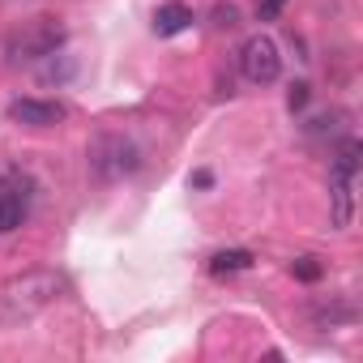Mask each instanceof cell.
<instances>
[{
  "label": "cell",
  "mask_w": 363,
  "mask_h": 363,
  "mask_svg": "<svg viewBox=\"0 0 363 363\" xmlns=\"http://www.w3.org/2000/svg\"><path fill=\"white\" fill-rule=\"evenodd\" d=\"M354 175H359V141H342V150L329 167L333 227H350V218H354Z\"/></svg>",
  "instance_id": "6da1fadb"
},
{
  "label": "cell",
  "mask_w": 363,
  "mask_h": 363,
  "mask_svg": "<svg viewBox=\"0 0 363 363\" xmlns=\"http://www.w3.org/2000/svg\"><path fill=\"white\" fill-rule=\"evenodd\" d=\"M86 158H90V171L99 179H124V175H133L141 167V150L124 133H99L90 141V154Z\"/></svg>",
  "instance_id": "7a4b0ae2"
},
{
  "label": "cell",
  "mask_w": 363,
  "mask_h": 363,
  "mask_svg": "<svg viewBox=\"0 0 363 363\" xmlns=\"http://www.w3.org/2000/svg\"><path fill=\"white\" fill-rule=\"evenodd\" d=\"M60 291H65V282H60L56 274H43V269H39V274L13 278V282L5 286V303H9L13 316H35V312H43L48 303H56Z\"/></svg>",
  "instance_id": "3957f363"
},
{
  "label": "cell",
  "mask_w": 363,
  "mask_h": 363,
  "mask_svg": "<svg viewBox=\"0 0 363 363\" xmlns=\"http://www.w3.org/2000/svg\"><path fill=\"white\" fill-rule=\"evenodd\" d=\"M240 73L252 82V86H274L282 77V56H278V43L269 35H252L244 39L240 48Z\"/></svg>",
  "instance_id": "277c9868"
},
{
  "label": "cell",
  "mask_w": 363,
  "mask_h": 363,
  "mask_svg": "<svg viewBox=\"0 0 363 363\" xmlns=\"http://www.w3.org/2000/svg\"><path fill=\"white\" fill-rule=\"evenodd\" d=\"M60 43H65V30H60L56 22H43V26H35V30L18 35V39L9 43V60H13V65L48 60V56H56V48H60Z\"/></svg>",
  "instance_id": "5b68a950"
},
{
  "label": "cell",
  "mask_w": 363,
  "mask_h": 363,
  "mask_svg": "<svg viewBox=\"0 0 363 363\" xmlns=\"http://www.w3.org/2000/svg\"><path fill=\"white\" fill-rule=\"evenodd\" d=\"M9 120L26 124V128H52L65 120V107L52 99H13L9 103Z\"/></svg>",
  "instance_id": "8992f818"
},
{
  "label": "cell",
  "mask_w": 363,
  "mask_h": 363,
  "mask_svg": "<svg viewBox=\"0 0 363 363\" xmlns=\"http://www.w3.org/2000/svg\"><path fill=\"white\" fill-rule=\"evenodd\" d=\"M30 214V193H22V184H9L5 193H0V235H9L26 223Z\"/></svg>",
  "instance_id": "52a82bcc"
},
{
  "label": "cell",
  "mask_w": 363,
  "mask_h": 363,
  "mask_svg": "<svg viewBox=\"0 0 363 363\" xmlns=\"http://www.w3.org/2000/svg\"><path fill=\"white\" fill-rule=\"evenodd\" d=\"M193 26V9L184 5V0H167V5L154 9V35L158 39H171L179 30H189Z\"/></svg>",
  "instance_id": "ba28073f"
},
{
  "label": "cell",
  "mask_w": 363,
  "mask_h": 363,
  "mask_svg": "<svg viewBox=\"0 0 363 363\" xmlns=\"http://www.w3.org/2000/svg\"><path fill=\"white\" fill-rule=\"evenodd\" d=\"M252 261H257V257H252L248 248H223V252L210 257V274H218V278H223V274H240V269H248Z\"/></svg>",
  "instance_id": "9c48e42d"
},
{
  "label": "cell",
  "mask_w": 363,
  "mask_h": 363,
  "mask_svg": "<svg viewBox=\"0 0 363 363\" xmlns=\"http://www.w3.org/2000/svg\"><path fill=\"white\" fill-rule=\"evenodd\" d=\"M291 274H295L299 282H320V274H325V269H320V261H316V257H295V261H291Z\"/></svg>",
  "instance_id": "30bf717a"
},
{
  "label": "cell",
  "mask_w": 363,
  "mask_h": 363,
  "mask_svg": "<svg viewBox=\"0 0 363 363\" xmlns=\"http://www.w3.org/2000/svg\"><path fill=\"white\" fill-rule=\"evenodd\" d=\"M214 26H218V30H235V26H240L235 5H218V9H214Z\"/></svg>",
  "instance_id": "8fae6325"
},
{
  "label": "cell",
  "mask_w": 363,
  "mask_h": 363,
  "mask_svg": "<svg viewBox=\"0 0 363 363\" xmlns=\"http://www.w3.org/2000/svg\"><path fill=\"white\" fill-rule=\"evenodd\" d=\"M286 107H291V111H303V107H308V82H295V86H291Z\"/></svg>",
  "instance_id": "7c38bea8"
},
{
  "label": "cell",
  "mask_w": 363,
  "mask_h": 363,
  "mask_svg": "<svg viewBox=\"0 0 363 363\" xmlns=\"http://www.w3.org/2000/svg\"><path fill=\"white\" fill-rule=\"evenodd\" d=\"M282 5H286V0H261V5H257V18H261V22H274V18L282 13Z\"/></svg>",
  "instance_id": "4fadbf2b"
},
{
  "label": "cell",
  "mask_w": 363,
  "mask_h": 363,
  "mask_svg": "<svg viewBox=\"0 0 363 363\" xmlns=\"http://www.w3.org/2000/svg\"><path fill=\"white\" fill-rule=\"evenodd\" d=\"M5 189H9V175H5V171H0V193H5Z\"/></svg>",
  "instance_id": "5bb4252c"
}]
</instances>
